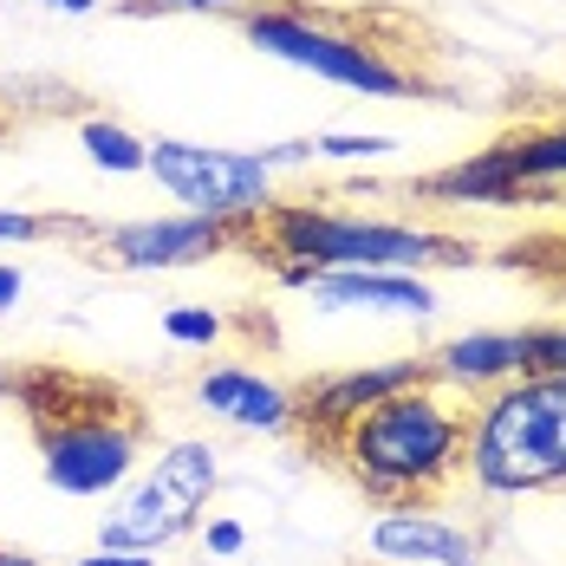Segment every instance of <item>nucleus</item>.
<instances>
[{"label":"nucleus","instance_id":"nucleus-1","mask_svg":"<svg viewBox=\"0 0 566 566\" xmlns=\"http://www.w3.org/2000/svg\"><path fill=\"white\" fill-rule=\"evenodd\" d=\"M281 286H306V274H437V268H475V241L430 222H391V216H358L326 202H274L254 241H248Z\"/></svg>","mask_w":566,"mask_h":566},{"label":"nucleus","instance_id":"nucleus-2","mask_svg":"<svg viewBox=\"0 0 566 566\" xmlns=\"http://www.w3.org/2000/svg\"><path fill=\"white\" fill-rule=\"evenodd\" d=\"M333 462L365 489V502L397 509V502H437L443 489L462 482L469 462V403L443 385H410L365 410L339 443Z\"/></svg>","mask_w":566,"mask_h":566},{"label":"nucleus","instance_id":"nucleus-3","mask_svg":"<svg viewBox=\"0 0 566 566\" xmlns=\"http://www.w3.org/2000/svg\"><path fill=\"white\" fill-rule=\"evenodd\" d=\"M40 385H46V397H27V417H33L46 489L65 502L117 495L144 462V417L92 378L40 371Z\"/></svg>","mask_w":566,"mask_h":566},{"label":"nucleus","instance_id":"nucleus-4","mask_svg":"<svg viewBox=\"0 0 566 566\" xmlns=\"http://www.w3.org/2000/svg\"><path fill=\"white\" fill-rule=\"evenodd\" d=\"M469 489L489 502L566 489V378L521 371L514 385L469 403Z\"/></svg>","mask_w":566,"mask_h":566},{"label":"nucleus","instance_id":"nucleus-5","mask_svg":"<svg viewBox=\"0 0 566 566\" xmlns=\"http://www.w3.org/2000/svg\"><path fill=\"white\" fill-rule=\"evenodd\" d=\"M241 33L248 46L281 59L293 72H313L326 85L365 92V98H410L417 92V65H403L391 46H378L371 33H358L339 13H319L306 0H261L241 7Z\"/></svg>","mask_w":566,"mask_h":566},{"label":"nucleus","instance_id":"nucleus-6","mask_svg":"<svg viewBox=\"0 0 566 566\" xmlns=\"http://www.w3.org/2000/svg\"><path fill=\"white\" fill-rule=\"evenodd\" d=\"M150 182L170 196L182 216L222 228H254L274 209V170L261 164V150H222V144H196V137H150Z\"/></svg>","mask_w":566,"mask_h":566},{"label":"nucleus","instance_id":"nucleus-7","mask_svg":"<svg viewBox=\"0 0 566 566\" xmlns=\"http://www.w3.org/2000/svg\"><path fill=\"white\" fill-rule=\"evenodd\" d=\"M254 228H222V222H202V216H137V222H117L98 228V254L124 268V274H176V268H202L228 248H248Z\"/></svg>","mask_w":566,"mask_h":566},{"label":"nucleus","instance_id":"nucleus-8","mask_svg":"<svg viewBox=\"0 0 566 566\" xmlns=\"http://www.w3.org/2000/svg\"><path fill=\"white\" fill-rule=\"evenodd\" d=\"M430 378V365L423 358H371V365H339V371H319L313 385H300V437L313 443V450L333 455L345 430L365 417V410H378L385 397L410 391V385H423Z\"/></svg>","mask_w":566,"mask_h":566},{"label":"nucleus","instance_id":"nucleus-9","mask_svg":"<svg viewBox=\"0 0 566 566\" xmlns=\"http://www.w3.org/2000/svg\"><path fill=\"white\" fill-rule=\"evenodd\" d=\"M365 547L385 566H482V534H469L462 521L437 514V502L378 509L371 527H365Z\"/></svg>","mask_w":566,"mask_h":566},{"label":"nucleus","instance_id":"nucleus-10","mask_svg":"<svg viewBox=\"0 0 566 566\" xmlns=\"http://www.w3.org/2000/svg\"><path fill=\"white\" fill-rule=\"evenodd\" d=\"M202 527V509H189L182 495H170L157 475H130L112 495V509L98 521V547L112 554H170L176 541H189Z\"/></svg>","mask_w":566,"mask_h":566},{"label":"nucleus","instance_id":"nucleus-11","mask_svg":"<svg viewBox=\"0 0 566 566\" xmlns=\"http://www.w3.org/2000/svg\"><path fill=\"white\" fill-rule=\"evenodd\" d=\"M196 403L228 423V430H248V437H300V397L274 385V378H261L254 365H209L202 378H196Z\"/></svg>","mask_w":566,"mask_h":566},{"label":"nucleus","instance_id":"nucleus-12","mask_svg":"<svg viewBox=\"0 0 566 566\" xmlns=\"http://www.w3.org/2000/svg\"><path fill=\"white\" fill-rule=\"evenodd\" d=\"M423 365H430V385H443L462 403H482L527 371V333H455Z\"/></svg>","mask_w":566,"mask_h":566},{"label":"nucleus","instance_id":"nucleus-13","mask_svg":"<svg viewBox=\"0 0 566 566\" xmlns=\"http://www.w3.org/2000/svg\"><path fill=\"white\" fill-rule=\"evenodd\" d=\"M319 313H391V319H430L443 300H437V286L430 274H371V268H358V274H306L300 286Z\"/></svg>","mask_w":566,"mask_h":566},{"label":"nucleus","instance_id":"nucleus-14","mask_svg":"<svg viewBox=\"0 0 566 566\" xmlns=\"http://www.w3.org/2000/svg\"><path fill=\"white\" fill-rule=\"evenodd\" d=\"M417 196L437 202V209H521V202H541V196H527V189L514 182L502 144L469 150V157H455L443 170H430L417 182Z\"/></svg>","mask_w":566,"mask_h":566},{"label":"nucleus","instance_id":"nucleus-15","mask_svg":"<svg viewBox=\"0 0 566 566\" xmlns=\"http://www.w3.org/2000/svg\"><path fill=\"white\" fill-rule=\"evenodd\" d=\"M144 475H157V482H164L170 495H182L189 509H209L216 489H222V450H216L209 437H170L164 450L150 455Z\"/></svg>","mask_w":566,"mask_h":566},{"label":"nucleus","instance_id":"nucleus-16","mask_svg":"<svg viewBox=\"0 0 566 566\" xmlns=\"http://www.w3.org/2000/svg\"><path fill=\"white\" fill-rule=\"evenodd\" d=\"M502 144V157H509L514 182L527 189V196H554L566 189V124H534V130H509V137H495Z\"/></svg>","mask_w":566,"mask_h":566},{"label":"nucleus","instance_id":"nucleus-17","mask_svg":"<svg viewBox=\"0 0 566 566\" xmlns=\"http://www.w3.org/2000/svg\"><path fill=\"white\" fill-rule=\"evenodd\" d=\"M78 150L92 157V170L105 176H144L150 170V137H137L130 124H117V117H78Z\"/></svg>","mask_w":566,"mask_h":566},{"label":"nucleus","instance_id":"nucleus-18","mask_svg":"<svg viewBox=\"0 0 566 566\" xmlns=\"http://www.w3.org/2000/svg\"><path fill=\"white\" fill-rule=\"evenodd\" d=\"M391 150H397L391 130H319L313 137V164H378Z\"/></svg>","mask_w":566,"mask_h":566},{"label":"nucleus","instance_id":"nucleus-19","mask_svg":"<svg viewBox=\"0 0 566 566\" xmlns=\"http://www.w3.org/2000/svg\"><path fill=\"white\" fill-rule=\"evenodd\" d=\"M228 319L216 306H170L164 313V339L170 345H189V352H209V345H222Z\"/></svg>","mask_w":566,"mask_h":566},{"label":"nucleus","instance_id":"nucleus-20","mask_svg":"<svg viewBox=\"0 0 566 566\" xmlns=\"http://www.w3.org/2000/svg\"><path fill=\"white\" fill-rule=\"evenodd\" d=\"M46 234H92L85 222H59V216H27V209H0V248H27Z\"/></svg>","mask_w":566,"mask_h":566},{"label":"nucleus","instance_id":"nucleus-21","mask_svg":"<svg viewBox=\"0 0 566 566\" xmlns=\"http://www.w3.org/2000/svg\"><path fill=\"white\" fill-rule=\"evenodd\" d=\"M196 541H202L209 560H241V554H248V527H241L234 514H209V521L196 527Z\"/></svg>","mask_w":566,"mask_h":566},{"label":"nucleus","instance_id":"nucleus-22","mask_svg":"<svg viewBox=\"0 0 566 566\" xmlns=\"http://www.w3.org/2000/svg\"><path fill=\"white\" fill-rule=\"evenodd\" d=\"M527 371H560L566 378V326H527Z\"/></svg>","mask_w":566,"mask_h":566},{"label":"nucleus","instance_id":"nucleus-23","mask_svg":"<svg viewBox=\"0 0 566 566\" xmlns=\"http://www.w3.org/2000/svg\"><path fill=\"white\" fill-rule=\"evenodd\" d=\"M261 164H268L274 176H281V170H306V164H313V137H293V144H268V150H261Z\"/></svg>","mask_w":566,"mask_h":566},{"label":"nucleus","instance_id":"nucleus-24","mask_svg":"<svg viewBox=\"0 0 566 566\" xmlns=\"http://www.w3.org/2000/svg\"><path fill=\"white\" fill-rule=\"evenodd\" d=\"M20 293H27V274H20L13 261H0V319H7L13 306H20Z\"/></svg>","mask_w":566,"mask_h":566},{"label":"nucleus","instance_id":"nucleus-25","mask_svg":"<svg viewBox=\"0 0 566 566\" xmlns=\"http://www.w3.org/2000/svg\"><path fill=\"white\" fill-rule=\"evenodd\" d=\"M72 566H157L150 554H112V547H92V554H78Z\"/></svg>","mask_w":566,"mask_h":566},{"label":"nucleus","instance_id":"nucleus-26","mask_svg":"<svg viewBox=\"0 0 566 566\" xmlns=\"http://www.w3.org/2000/svg\"><path fill=\"white\" fill-rule=\"evenodd\" d=\"M157 7H176V13H234L241 0H157Z\"/></svg>","mask_w":566,"mask_h":566},{"label":"nucleus","instance_id":"nucleus-27","mask_svg":"<svg viewBox=\"0 0 566 566\" xmlns=\"http://www.w3.org/2000/svg\"><path fill=\"white\" fill-rule=\"evenodd\" d=\"M40 7H53V13H98L105 0H40Z\"/></svg>","mask_w":566,"mask_h":566},{"label":"nucleus","instance_id":"nucleus-28","mask_svg":"<svg viewBox=\"0 0 566 566\" xmlns=\"http://www.w3.org/2000/svg\"><path fill=\"white\" fill-rule=\"evenodd\" d=\"M0 566H40L33 554H20V547H0Z\"/></svg>","mask_w":566,"mask_h":566},{"label":"nucleus","instance_id":"nucleus-29","mask_svg":"<svg viewBox=\"0 0 566 566\" xmlns=\"http://www.w3.org/2000/svg\"><path fill=\"white\" fill-rule=\"evenodd\" d=\"M0 144H7V117H0Z\"/></svg>","mask_w":566,"mask_h":566}]
</instances>
